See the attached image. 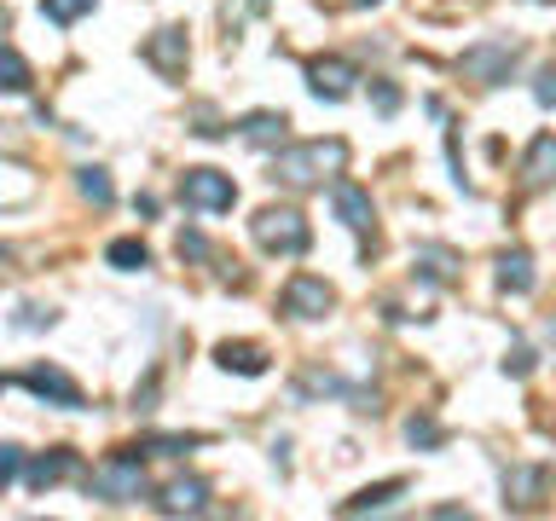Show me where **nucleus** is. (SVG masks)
<instances>
[{
	"label": "nucleus",
	"instance_id": "nucleus-3",
	"mask_svg": "<svg viewBox=\"0 0 556 521\" xmlns=\"http://www.w3.org/2000/svg\"><path fill=\"white\" fill-rule=\"evenodd\" d=\"M250 232L267 255H307V243H313L307 220L295 215V208H261V215L250 220Z\"/></svg>",
	"mask_w": 556,
	"mask_h": 521
},
{
	"label": "nucleus",
	"instance_id": "nucleus-15",
	"mask_svg": "<svg viewBox=\"0 0 556 521\" xmlns=\"http://www.w3.org/2000/svg\"><path fill=\"white\" fill-rule=\"evenodd\" d=\"M285 128H290L285 111H250L238 122V134L250 139V145H285Z\"/></svg>",
	"mask_w": 556,
	"mask_h": 521
},
{
	"label": "nucleus",
	"instance_id": "nucleus-12",
	"mask_svg": "<svg viewBox=\"0 0 556 521\" xmlns=\"http://www.w3.org/2000/svg\"><path fill=\"white\" fill-rule=\"evenodd\" d=\"M551 486V469L539 463H516L504 469V504H516V510H528V504H539V493Z\"/></svg>",
	"mask_w": 556,
	"mask_h": 521
},
{
	"label": "nucleus",
	"instance_id": "nucleus-11",
	"mask_svg": "<svg viewBox=\"0 0 556 521\" xmlns=\"http://www.w3.org/2000/svg\"><path fill=\"white\" fill-rule=\"evenodd\" d=\"M545 186H556V134H539L521 156V191H545Z\"/></svg>",
	"mask_w": 556,
	"mask_h": 521
},
{
	"label": "nucleus",
	"instance_id": "nucleus-10",
	"mask_svg": "<svg viewBox=\"0 0 556 521\" xmlns=\"http://www.w3.org/2000/svg\"><path fill=\"white\" fill-rule=\"evenodd\" d=\"M354 81H359V69L348 59H313L307 64V87L319 99H348V93H354Z\"/></svg>",
	"mask_w": 556,
	"mask_h": 521
},
{
	"label": "nucleus",
	"instance_id": "nucleus-29",
	"mask_svg": "<svg viewBox=\"0 0 556 521\" xmlns=\"http://www.w3.org/2000/svg\"><path fill=\"white\" fill-rule=\"evenodd\" d=\"M180 255H208V243L198 232H180Z\"/></svg>",
	"mask_w": 556,
	"mask_h": 521
},
{
	"label": "nucleus",
	"instance_id": "nucleus-28",
	"mask_svg": "<svg viewBox=\"0 0 556 521\" xmlns=\"http://www.w3.org/2000/svg\"><path fill=\"white\" fill-rule=\"evenodd\" d=\"M371 99H377V111H382V116H389V111H400V93H394L389 81H377V87H371Z\"/></svg>",
	"mask_w": 556,
	"mask_h": 521
},
{
	"label": "nucleus",
	"instance_id": "nucleus-7",
	"mask_svg": "<svg viewBox=\"0 0 556 521\" xmlns=\"http://www.w3.org/2000/svg\"><path fill=\"white\" fill-rule=\"evenodd\" d=\"M186 59H191V47H186V29L180 24H168V29H156L151 41H146V64L151 69H163V76H186Z\"/></svg>",
	"mask_w": 556,
	"mask_h": 521
},
{
	"label": "nucleus",
	"instance_id": "nucleus-25",
	"mask_svg": "<svg viewBox=\"0 0 556 521\" xmlns=\"http://www.w3.org/2000/svg\"><path fill=\"white\" fill-rule=\"evenodd\" d=\"M533 93H539V104H556V59L539 69V81H533Z\"/></svg>",
	"mask_w": 556,
	"mask_h": 521
},
{
	"label": "nucleus",
	"instance_id": "nucleus-32",
	"mask_svg": "<svg viewBox=\"0 0 556 521\" xmlns=\"http://www.w3.org/2000/svg\"><path fill=\"white\" fill-rule=\"evenodd\" d=\"M0 389H7V377H0Z\"/></svg>",
	"mask_w": 556,
	"mask_h": 521
},
{
	"label": "nucleus",
	"instance_id": "nucleus-24",
	"mask_svg": "<svg viewBox=\"0 0 556 521\" xmlns=\"http://www.w3.org/2000/svg\"><path fill=\"white\" fill-rule=\"evenodd\" d=\"M406 434H412V446H434V441H441V429H434L429 417H412V423H406Z\"/></svg>",
	"mask_w": 556,
	"mask_h": 521
},
{
	"label": "nucleus",
	"instance_id": "nucleus-2",
	"mask_svg": "<svg viewBox=\"0 0 556 521\" xmlns=\"http://www.w3.org/2000/svg\"><path fill=\"white\" fill-rule=\"evenodd\" d=\"M87 493L104 498V504H134L139 493H146V463H139V446L104 458L93 475H87Z\"/></svg>",
	"mask_w": 556,
	"mask_h": 521
},
{
	"label": "nucleus",
	"instance_id": "nucleus-30",
	"mask_svg": "<svg viewBox=\"0 0 556 521\" xmlns=\"http://www.w3.org/2000/svg\"><path fill=\"white\" fill-rule=\"evenodd\" d=\"M348 7H377V0H348Z\"/></svg>",
	"mask_w": 556,
	"mask_h": 521
},
{
	"label": "nucleus",
	"instance_id": "nucleus-21",
	"mask_svg": "<svg viewBox=\"0 0 556 521\" xmlns=\"http://www.w3.org/2000/svg\"><path fill=\"white\" fill-rule=\"evenodd\" d=\"M111 267L139 272V267H151V250H146L139 238H116V243H111Z\"/></svg>",
	"mask_w": 556,
	"mask_h": 521
},
{
	"label": "nucleus",
	"instance_id": "nucleus-26",
	"mask_svg": "<svg viewBox=\"0 0 556 521\" xmlns=\"http://www.w3.org/2000/svg\"><path fill=\"white\" fill-rule=\"evenodd\" d=\"M17 463H24V452H17V446H0V493H7V481L17 475Z\"/></svg>",
	"mask_w": 556,
	"mask_h": 521
},
{
	"label": "nucleus",
	"instance_id": "nucleus-8",
	"mask_svg": "<svg viewBox=\"0 0 556 521\" xmlns=\"http://www.w3.org/2000/svg\"><path fill=\"white\" fill-rule=\"evenodd\" d=\"M330 302H337V290H330L325 278L302 272V278H290V284H285V313H290V319H319Z\"/></svg>",
	"mask_w": 556,
	"mask_h": 521
},
{
	"label": "nucleus",
	"instance_id": "nucleus-14",
	"mask_svg": "<svg viewBox=\"0 0 556 521\" xmlns=\"http://www.w3.org/2000/svg\"><path fill=\"white\" fill-rule=\"evenodd\" d=\"M203 504H208V486L203 481H168L163 498H156V510H163V516H198Z\"/></svg>",
	"mask_w": 556,
	"mask_h": 521
},
{
	"label": "nucleus",
	"instance_id": "nucleus-18",
	"mask_svg": "<svg viewBox=\"0 0 556 521\" xmlns=\"http://www.w3.org/2000/svg\"><path fill=\"white\" fill-rule=\"evenodd\" d=\"M406 493V481H382V486H365V493H354L342 504V516H365V510H382L389 498H400Z\"/></svg>",
	"mask_w": 556,
	"mask_h": 521
},
{
	"label": "nucleus",
	"instance_id": "nucleus-23",
	"mask_svg": "<svg viewBox=\"0 0 556 521\" xmlns=\"http://www.w3.org/2000/svg\"><path fill=\"white\" fill-rule=\"evenodd\" d=\"M76 186H81V198H87V203H111V180H104V168H81V174H76Z\"/></svg>",
	"mask_w": 556,
	"mask_h": 521
},
{
	"label": "nucleus",
	"instance_id": "nucleus-31",
	"mask_svg": "<svg viewBox=\"0 0 556 521\" xmlns=\"http://www.w3.org/2000/svg\"><path fill=\"white\" fill-rule=\"evenodd\" d=\"M545 336H551V347H556V319H551V330H545Z\"/></svg>",
	"mask_w": 556,
	"mask_h": 521
},
{
	"label": "nucleus",
	"instance_id": "nucleus-17",
	"mask_svg": "<svg viewBox=\"0 0 556 521\" xmlns=\"http://www.w3.org/2000/svg\"><path fill=\"white\" fill-rule=\"evenodd\" d=\"M498 284L516 290V295H528L533 290V255L528 250H504L498 255Z\"/></svg>",
	"mask_w": 556,
	"mask_h": 521
},
{
	"label": "nucleus",
	"instance_id": "nucleus-13",
	"mask_svg": "<svg viewBox=\"0 0 556 521\" xmlns=\"http://www.w3.org/2000/svg\"><path fill=\"white\" fill-rule=\"evenodd\" d=\"M76 469H81V463H76V452H64V446H59V452H47V458H35V463L24 469V481L35 486V493H47V486H59L64 475H76Z\"/></svg>",
	"mask_w": 556,
	"mask_h": 521
},
{
	"label": "nucleus",
	"instance_id": "nucleus-9",
	"mask_svg": "<svg viewBox=\"0 0 556 521\" xmlns=\"http://www.w3.org/2000/svg\"><path fill=\"white\" fill-rule=\"evenodd\" d=\"M24 389H29L35 399H52V406H64V411L81 406V389L59 371V365H35V371H24Z\"/></svg>",
	"mask_w": 556,
	"mask_h": 521
},
{
	"label": "nucleus",
	"instance_id": "nucleus-5",
	"mask_svg": "<svg viewBox=\"0 0 556 521\" xmlns=\"http://www.w3.org/2000/svg\"><path fill=\"white\" fill-rule=\"evenodd\" d=\"M516 59H521L516 41H481V47H469L464 59H458V69H464L469 81H481V87H498L504 76H510Z\"/></svg>",
	"mask_w": 556,
	"mask_h": 521
},
{
	"label": "nucleus",
	"instance_id": "nucleus-4",
	"mask_svg": "<svg viewBox=\"0 0 556 521\" xmlns=\"http://www.w3.org/2000/svg\"><path fill=\"white\" fill-rule=\"evenodd\" d=\"M180 198H186V208L220 215V208L238 203V186H232V174H220V168H186L180 174Z\"/></svg>",
	"mask_w": 556,
	"mask_h": 521
},
{
	"label": "nucleus",
	"instance_id": "nucleus-19",
	"mask_svg": "<svg viewBox=\"0 0 556 521\" xmlns=\"http://www.w3.org/2000/svg\"><path fill=\"white\" fill-rule=\"evenodd\" d=\"M417 267H424V278H434V284H446V278H458V255L441 250V243H429V250H417Z\"/></svg>",
	"mask_w": 556,
	"mask_h": 521
},
{
	"label": "nucleus",
	"instance_id": "nucleus-6",
	"mask_svg": "<svg viewBox=\"0 0 556 521\" xmlns=\"http://www.w3.org/2000/svg\"><path fill=\"white\" fill-rule=\"evenodd\" d=\"M330 203H337V215H342L348 232L377 238V208H371V191H359L354 180H337V191H330Z\"/></svg>",
	"mask_w": 556,
	"mask_h": 521
},
{
	"label": "nucleus",
	"instance_id": "nucleus-22",
	"mask_svg": "<svg viewBox=\"0 0 556 521\" xmlns=\"http://www.w3.org/2000/svg\"><path fill=\"white\" fill-rule=\"evenodd\" d=\"M99 0H41V12L52 17V24H76L81 12H93Z\"/></svg>",
	"mask_w": 556,
	"mask_h": 521
},
{
	"label": "nucleus",
	"instance_id": "nucleus-16",
	"mask_svg": "<svg viewBox=\"0 0 556 521\" xmlns=\"http://www.w3.org/2000/svg\"><path fill=\"white\" fill-rule=\"evenodd\" d=\"M215 359L226 365V371H238V377H261V371H267V347H255V342H220Z\"/></svg>",
	"mask_w": 556,
	"mask_h": 521
},
{
	"label": "nucleus",
	"instance_id": "nucleus-1",
	"mask_svg": "<svg viewBox=\"0 0 556 521\" xmlns=\"http://www.w3.org/2000/svg\"><path fill=\"white\" fill-rule=\"evenodd\" d=\"M348 168V145L342 139H307V145H285L273 156V180L290 186V191H307V186H325Z\"/></svg>",
	"mask_w": 556,
	"mask_h": 521
},
{
	"label": "nucleus",
	"instance_id": "nucleus-20",
	"mask_svg": "<svg viewBox=\"0 0 556 521\" xmlns=\"http://www.w3.org/2000/svg\"><path fill=\"white\" fill-rule=\"evenodd\" d=\"M29 64L24 59H17V52L12 47H0V93H29Z\"/></svg>",
	"mask_w": 556,
	"mask_h": 521
},
{
	"label": "nucleus",
	"instance_id": "nucleus-27",
	"mask_svg": "<svg viewBox=\"0 0 556 521\" xmlns=\"http://www.w3.org/2000/svg\"><path fill=\"white\" fill-rule=\"evenodd\" d=\"M504 371H510V377H528V371H533V354L516 342V347H510V359H504Z\"/></svg>",
	"mask_w": 556,
	"mask_h": 521
}]
</instances>
